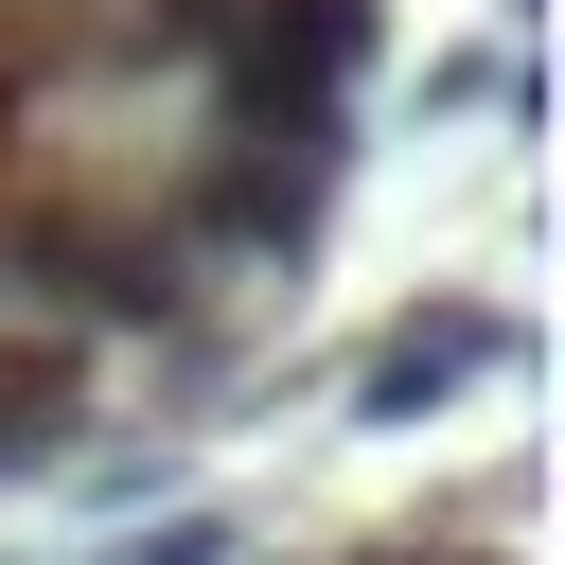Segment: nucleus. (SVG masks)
Wrapping results in <instances>:
<instances>
[{"instance_id": "f257e3e1", "label": "nucleus", "mask_w": 565, "mask_h": 565, "mask_svg": "<svg viewBox=\"0 0 565 565\" xmlns=\"http://www.w3.org/2000/svg\"><path fill=\"white\" fill-rule=\"evenodd\" d=\"M335 124L353 106H212V159H194V247H300L318 230V194H335Z\"/></svg>"}, {"instance_id": "f03ea898", "label": "nucleus", "mask_w": 565, "mask_h": 565, "mask_svg": "<svg viewBox=\"0 0 565 565\" xmlns=\"http://www.w3.org/2000/svg\"><path fill=\"white\" fill-rule=\"evenodd\" d=\"M388 0H247L230 53H212V106H353Z\"/></svg>"}, {"instance_id": "7ed1b4c3", "label": "nucleus", "mask_w": 565, "mask_h": 565, "mask_svg": "<svg viewBox=\"0 0 565 565\" xmlns=\"http://www.w3.org/2000/svg\"><path fill=\"white\" fill-rule=\"evenodd\" d=\"M18 265L71 300V318H159L177 300V247L141 212H18Z\"/></svg>"}, {"instance_id": "20e7f679", "label": "nucleus", "mask_w": 565, "mask_h": 565, "mask_svg": "<svg viewBox=\"0 0 565 565\" xmlns=\"http://www.w3.org/2000/svg\"><path fill=\"white\" fill-rule=\"evenodd\" d=\"M494 353H512V318H494V300H424V318H388V335L353 353V424H424V406H441V388H477Z\"/></svg>"}, {"instance_id": "39448f33", "label": "nucleus", "mask_w": 565, "mask_h": 565, "mask_svg": "<svg viewBox=\"0 0 565 565\" xmlns=\"http://www.w3.org/2000/svg\"><path fill=\"white\" fill-rule=\"evenodd\" d=\"M53 424H71V353H18L0 371V459H53Z\"/></svg>"}, {"instance_id": "423d86ee", "label": "nucleus", "mask_w": 565, "mask_h": 565, "mask_svg": "<svg viewBox=\"0 0 565 565\" xmlns=\"http://www.w3.org/2000/svg\"><path fill=\"white\" fill-rule=\"evenodd\" d=\"M106 565H230V530H212V512H159V530H124Z\"/></svg>"}, {"instance_id": "0eeeda50", "label": "nucleus", "mask_w": 565, "mask_h": 565, "mask_svg": "<svg viewBox=\"0 0 565 565\" xmlns=\"http://www.w3.org/2000/svg\"><path fill=\"white\" fill-rule=\"evenodd\" d=\"M388 565H424V547H388Z\"/></svg>"}]
</instances>
